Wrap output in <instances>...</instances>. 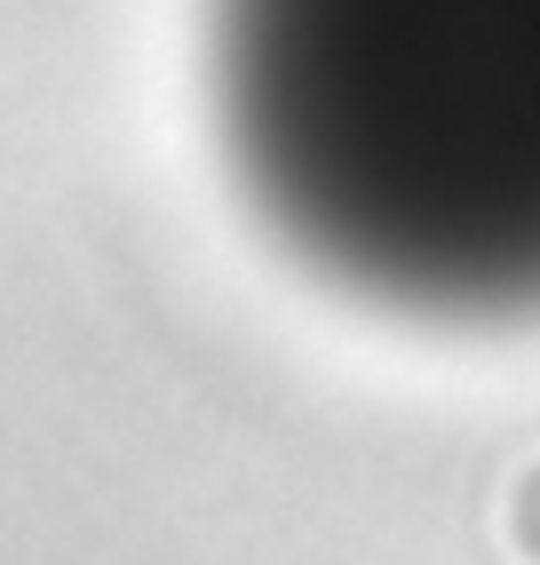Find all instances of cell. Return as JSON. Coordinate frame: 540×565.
<instances>
[{
	"label": "cell",
	"mask_w": 540,
	"mask_h": 565,
	"mask_svg": "<svg viewBox=\"0 0 540 565\" xmlns=\"http://www.w3.org/2000/svg\"><path fill=\"white\" fill-rule=\"evenodd\" d=\"M270 215L413 311H540V0H223Z\"/></svg>",
	"instance_id": "6da1fadb"
}]
</instances>
